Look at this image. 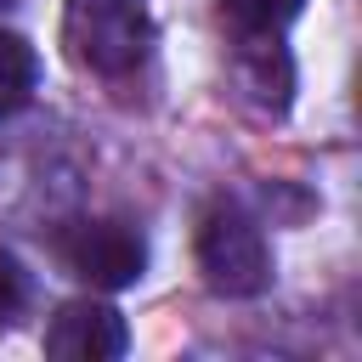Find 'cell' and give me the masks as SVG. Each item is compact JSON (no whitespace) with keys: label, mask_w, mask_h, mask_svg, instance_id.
Here are the masks:
<instances>
[{"label":"cell","mask_w":362,"mask_h":362,"mask_svg":"<svg viewBox=\"0 0 362 362\" xmlns=\"http://www.w3.org/2000/svg\"><path fill=\"white\" fill-rule=\"evenodd\" d=\"M62 40H68V57L90 74H130L147 62V45H153V17H147V0H68L62 6Z\"/></svg>","instance_id":"obj_1"},{"label":"cell","mask_w":362,"mask_h":362,"mask_svg":"<svg viewBox=\"0 0 362 362\" xmlns=\"http://www.w3.org/2000/svg\"><path fill=\"white\" fill-rule=\"evenodd\" d=\"M198 272L226 300H249L272 283V249L238 204H215L198 221Z\"/></svg>","instance_id":"obj_2"},{"label":"cell","mask_w":362,"mask_h":362,"mask_svg":"<svg viewBox=\"0 0 362 362\" xmlns=\"http://www.w3.org/2000/svg\"><path fill=\"white\" fill-rule=\"evenodd\" d=\"M62 260L90 288H130L147 272V238L124 221H79L62 238Z\"/></svg>","instance_id":"obj_3"},{"label":"cell","mask_w":362,"mask_h":362,"mask_svg":"<svg viewBox=\"0 0 362 362\" xmlns=\"http://www.w3.org/2000/svg\"><path fill=\"white\" fill-rule=\"evenodd\" d=\"M130 351V328L107 300H68L45 328V356L57 362H113Z\"/></svg>","instance_id":"obj_4"},{"label":"cell","mask_w":362,"mask_h":362,"mask_svg":"<svg viewBox=\"0 0 362 362\" xmlns=\"http://www.w3.org/2000/svg\"><path fill=\"white\" fill-rule=\"evenodd\" d=\"M40 85V57L23 34L0 28V113H17Z\"/></svg>","instance_id":"obj_5"},{"label":"cell","mask_w":362,"mask_h":362,"mask_svg":"<svg viewBox=\"0 0 362 362\" xmlns=\"http://www.w3.org/2000/svg\"><path fill=\"white\" fill-rule=\"evenodd\" d=\"M221 6L243 34H277V28H288L300 17L305 0H221Z\"/></svg>","instance_id":"obj_6"},{"label":"cell","mask_w":362,"mask_h":362,"mask_svg":"<svg viewBox=\"0 0 362 362\" xmlns=\"http://www.w3.org/2000/svg\"><path fill=\"white\" fill-rule=\"evenodd\" d=\"M23 300H28V272L17 266V255H11V249H0V322H6Z\"/></svg>","instance_id":"obj_7"},{"label":"cell","mask_w":362,"mask_h":362,"mask_svg":"<svg viewBox=\"0 0 362 362\" xmlns=\"http://www.w3.org/2000/svg\"><path fill=\"white\" fill-rule=\"evenodd\" d=\"M0 6H6V0H0Z\"/></svg>","instance_id":"obj_8"}]
</instances>
